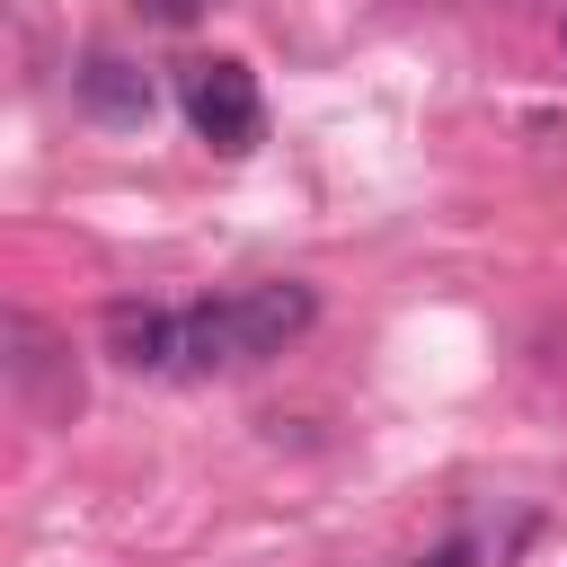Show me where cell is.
<instances>
[{"mask_svg":"<svg viewBox=\"0 0 567 567\" xmlns=\"http://www.w3.org/2000/svg\"><path fill=\"white\" fill-rule=\"evenodd\" d=\"M133 9H151V18H159V27H186V18H195V9H204V0H133Z\"/></svg>","mask_w":567,"mask_h":567,"instance_id":"6","label":"cell"},{"mask_svg":"<svg viewBox=\"0 0 567 567\" xmlns=\"http://www.w3.org/2000/svg\"><path fill=\"white\" fill-rule=\"evenodd\" d=\"M71 89H80V106L97 115V124H151V71L142 62H124V53H89L80 71H71Z\"/></svg>","mask_w":567,"mask_h":567,"instance_id":"4","label":"cell"},{"mask_svg":"<svg viewBox=\"0 0 567 567\" xmlns=\"http://www.w3.org/2000/svg\"><path fill=\"white\" fill-rule=\"evenodd\" d=\"M177 106H186V124H195V142H213V151H257V133H266V106H257V80H248V62H230V53H204V62H186L177 71Z\"/></svg>","mask_w":567,"mask_h":567,"instance_id":"1","label":"cell"},{"mask_svg":"<svg viewBox=\"0 0 567 567\" xmlns=\"http://www.w3.org/2000/svg\"><path fill=\"white\" fill-rule=\"evenodd\" d=\"M106 354L124 372H177V310H151V301H106L97 319Z\"/></svg>","mask_w":567,"mask_h":567,"instance_id":"3","label":"cell"},{"mask_svg":"<svg viewBox=\"0 0 567 567\" xmlns=\"http://www.w3.org/2000/svg\"><path fill=\"white\" fill-rule=\"evenodd\" d=\"M408 567H470V540H443V549H425V558H408Z\"/></svg>","mask_w":567,"mask_h":567,"instance_id":"7","label":"cell"},{"mask_svg":"<svg viewBox=\"0 0 567 567\" xmlns=\"http://www.w3.org/2000/svg\"><path fill=\"white\" fill-rule=\"evenodd\" d=\"M230 310H239V346H248V363H257V354H284V346L319 319V292H310V284H292V275H275V284L230 292Z\"/></svg>","mask_w":567,"mask_h":567,"instance_id":"2","label":"cell"},{"mask_svg":"<svg viewBox=\"0 0 567 567\" xmlns=\"http://www.w3.org/2000/svg\"><path fill=\"white\" fill-rule=\"evenodd\" d=\"M230 363H248V346H239V310H230V301H195V310H177V372H230Z\"/></svg>","mask_w":567,"mask_h":567,"instance_id":"5","label":"cell"}]
</instances>
